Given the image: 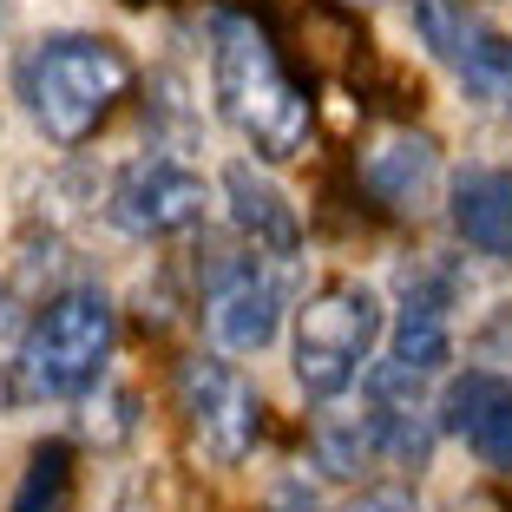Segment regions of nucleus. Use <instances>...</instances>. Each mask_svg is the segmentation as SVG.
<instances>
[{"label":"nucleus","mask_w":512,"mask_h":512,"mask_svg":"<svg viewBox=\"0 0 512 512\" xmlns=\"http://www.w3.org/2000/svg\"><path fill=\"white\" fill-rule=\"evenodd\" d=\"M211 92H217L224 125L263 165L296 158L309 145V132H316V112H309L302 86L283 73L276 40L250 14H217L211 20Z\"/></svg>","instance_id":"obj_1"},{"label":"nucleus","mask_w":512,"mask_h":512,"mask_svg":"<svg viewBox=\"0 0 512 512\" xmlns=\"http://www.w3.org/2000/svg\"><path fill=\"white\" fill-rule=\"evenodd\" d=\"M14 86L27 99V119L53 145H86L112 119V106L138 86V66L106 33H40L20 60Z\"/></svg>","instance_id":"obj_2"},{"label":"nucleus","mask_w":512,"mask_h":512,"mask_svg":"<svg viewBox=\"0 0 512 512\" xmlns=\"http://www.w3.org/2000/svg\"><path fill=\"white\" fill-rule=\"evenodd\" d=\"M112 335L119 316L99 289H66L27 322L14 362H7V401L14 407H46V401H79L99 388L112 362Z\"/></svg>","instance_id":"obj_3"},{"label":"nucleus","mask_w":512,"mask_h":512,"mask_svg":"<svg viewBox=\"0 0 512 512\" xmlns=\"http://www.w3.org/2000/svg\"><path fill=\"white\" fill-rule=\"evenodd\" d=\"M381 342V296L355 276L309 289L296 309V388L309 401H342Z\"/></svg>","instance_id":"obj_4"},{"label":"nucleus","mask_w":512,"mask_h":512,"mask_svg":"<svg viewBox=\"0 0 512 512\" xmlns=\"http://www.w3.org/2000/svg\"><path fill=\"white\" fill-rule=\"evenodd\" d=\"M178 401H184V421H191V440L204 447V460L217 467H243L263 434V394L250 388L237 362L224 355H191L178 368Z\"/></svg>","instance_id":"obj_5"},{"label":"nucleus","mask_w":512,"mask_h":512,"mask_svg":"<svg viewBox=\"0 0 512 512\" xmlns=\"http://www.w3.org/2000/svg\"><path fill=\"white\" fill-rule=\"evenodd\" d=\"M204 211H211V184H204V171L178 165V158H138L106 191V224L145 243L204 224Z\"/></svg>","instance_id":"obj_6"},{"label":"nucleus","mask_w":512,"mask_h":512,"mask_svg":"<svg viewBox=\"0 0 512 512\" xmlns=\"http://www.w3.org/2000/svg\"><path fill=\"white\" fill-rule=\"evenodd\" d=\"M204 316L224 355H263L283 329V283L270 276V256H237L230 270H217Z\"/></svg>","instance_id":"obj_7"},{"label":"nucleus","mask_w":512,"mask_h":512,"mask_svg":"<svg viewBox=\"0 0 512 512\" xmlns=\"http://www.w3.org/2000/svg\"><path fill=\"white\" fill-rule=\"evenodd\" d=\"M434 414H440V434H453L480 467L512 473V381L506 375H493V368L453 375Z\"/></svg>","instance_id":"obj_8"},{"label":"nucleus","mask_w":512,"mask_h":512,"mask_svg":"<svg viewBox=\"0 0 512 512\" xmlns=\"http://www.w3.org/2000/svg\"><path fill=\"white\" fill-rule=\"evenodd\" d=\"M224 204H230V224L256 243V256H276V263H283V256L302 250V217H296V204H289L283 184H276L270 171H256L250 158L224 165Z\"/></svg>","instance_id":"obj_9"},{"label":"nucleus","mask_w":512,"mask_h":512,"mask_svg":"<svg viewBox=\"0 0 512 512\" xmlns=\"http://www.w3.org/2000/svg\"><path fill=\"white\" fill-rule=\"evenodd\" d=\"M447 217L453 237L480 256H506L512 263V171L506 165H467L447 184Z\"/></svg>","instance_id":"obj_10"},{"label":"nucleus","mask_w":512,"mask_h":512,"mask_svg":"<svg viewBox=\"0 0 512 512\" xmlns=\"http://www.w3.org/2000/svg\"><path fill=\"white\" fill-rule=\"evenodd\" d=\"M362 184L388 211H421L440 184V145L427 132H388L362 151Z\"/></svg>","instance_id":"obj_11"},{"label":"nucleus","mask_w":512,"mask_h":512,"mask_svg":"<svg viewBox=\"0 0 512 512\" xmlns=\"http://www.w3.org/2000/svg\"><path fill=\"white\" fill-rule=\"evenodd\" d=\"M388 362L407 368V375H421V381H434L440 368L453 362L447 302H434V296H407L401 302V316H394V329H388Z\"/></svg>","instance_id":"obj_12"},{"label":"nucleus","mask_w":512,"mask_h":512,"mask_svg":"<svg viewBox=\"0 0 512 512\" xmlns=\"http://www.w3.org/2000/svg\"><path fill=\"white\" fill-rule=\"evenodd\" d=\"M453 73H460L467 99H480V106H493V112L512 119V33L473 27L467 46L453 53Z\"/></svg>","instance_id":"obj_13"},{"label":"nucleus","mask_w":512,"mask_h":512,"mask_svg":"<svg viewBox=\"0 0 512 512\" xmlns=\"http://www.w3.org/2000/svg\"><path fill=\"white\" fill-rule=\"evenodd\" d=\"M73 506V440H40L27 453V473L7 512H66Z\"/></svg>","instance_id":"obj_14"},{"label":"nucleus","mask_w":512,"mask_h":512,"mask_svg":"<svg viewBox=\"0 0 512 512\" xmlns=\"http://www.w3.org/2000/svg\"><path fill=\"white\" fill-rule=\"evenodd\" d=\"M407 20H414V33H421V46L434 53V60L453 66V53L467 46L473 20H467V0H407Z\"/></svg>","instance_id":"obj_15"},{"label":"nucleus","mask_w":512,"mask_h":512,"mask_svg":"<svg viewBox=\"0 0 512 512\" xmlns=\"http://www.w3.org/2000/svg\"><path fill=\"white\" fill-rule=\"evenodd\" d=\"M316 460H322V473H335V480H355V473L375 460V434H368L362 414H355V421H322Z\"/></svg>","instance_id":"obj_16"},{"label":"nucleus","mask_w":512,"mask_h":512,"mask_svg":"<svg viewBox=\"0 0 512 512\" xmlns=\"http://www.w3.org/2000/svg\"><path fill=\"white\" fill-rule=\"evenodd\" d=\"M348 512H421V499L407 493V486H362Z\"/></svg>","instance_id":"obj_17"},{"label":"nucleus","mask_w":512,"mask_h":512,"mask_svg":"<svg viewBox=\"0 0 512 512\" xmlns=\"http://www.w3.org/2000/svg\"><path fill=\"white\" fill-rule=\"evenodd\" d=\"M276 512H316V499H302V493H296V486H289V493H283V499H276Z\"/></svg>","instance_id":"obj_18"},{"label":"nucleus","mask_w":512,"mask_h":512,"mask_svg":"<svg viewBox=\"0 0 512 512\" xmlns=\"http://www.w3.org/2000/svg\"><path fill=\"white\" fill-rule=\"evenodd\" d=\"M0 322H7V283H0Z\"/></svg>","instance_id":"obj_19"}]
</instances>
